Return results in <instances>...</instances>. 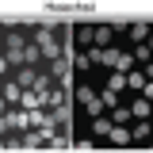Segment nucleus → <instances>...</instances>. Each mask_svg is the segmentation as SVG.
<instances>
[{"instance_id":"1","label":"nucleus","mask_w":153,"mask_h":153,"mask_svg":"<svg viewBox=\"0 0 153 153\" xmlns=\"http://www.w3.org/2000/svg\"><path fill=\"white\" fill-rule=\"evenodd\" d=\"M73 96H76V103L88 111V119H100V115H103V100L96 96V88H88V84H76Z\"/></svg>"},{"instance_id":"2","label":"nucleus","mask_w":153,"mask_h":153,"mask_svg":"<svg viewBox=\"0 0 153 153\" xmlns=\"http://www.w3.org/2000/svg\"><path fill=\"white\" fill-rule=\"evenodd\" d=\"M35 46L42 50V57H46V61L61 57V46H57V38H54V31H50V27H38V31H35Z\"/></svg>"},{"instance_id":"3","label":"nucleus","mask_w":153,"mask_h":153,"mask_svg":"<svg viewBox=\"0 0 153 153\" xmlns=\"http://www.w3.org/2000/svg\"><path fill=\"white\" fill-rule=\"evenodd\" d=\"M126 146H134V142H130V126H111L107 149H126Z\"/></svg>"},{"instance_id":"4","label":"nucleus","mask_w":153,"mask_h":153,"mask_svg":"<svg viewBox=\"0 0 153 153\" xmlns=\"http://www.w3.org/2000/svg\"><path fill=\"white\" fill-rule=\"evenodd\" d=\"M73 38H76V46H80V50H92V46H96V23H80Z\"/></svg>"},{"instance_id":"5","label":"nucleus","mask_w":153,"mask_h":153,"mask_svg":"<svg viewBox=\"0 0 153 153\" xmlns=\"http://www.w3.org/2000/svg\"><path fill=\"white\" fill-rule=\"evenodd\" d=\"M69 69H73V57H69V54H61V57H54V61H50V76H54V80H65V76H69Z\"/></svg>"},{"instance_id":"6","label":"nucleus","mask_w":153,"mask_h":153,"mask_svg":"<svg viewBox=\"0 0 153 153\" xmlns=\"http://www.w3.org/2000/svg\"><path fill=\"white\" fill-rule=\"evenodd\" d=\"M149 138H153V123L149 119H138L130 126V142H149Z\"/></svg>"},{"instance_id":"7","label":"nucleus","mask_w":153,"mask_h":153,"mask_svg":"<svg viewBox=\"0 0 153 153\" xmlns=\"http://www.w3.org/2000/svg\"><path fill=\"white\" fill-rule=\"evenodd\" d=\"M35 80H38V73L31 69V65H23V69H16V84L27 92V88H35Z\"/></svg>"},{"instance_id":"8","label":"nucleus","mask_w":153,"mask_h":153,"mask_svg":"<svg viewBox=\"0 0 153 153\" xmlns=\"http://www.w3.org/2000/svg\"><path fill=\"white\" fill-rule=\"evenodd\" d=\"M111 115H100V119H92V138H107V134H111Z\"/></svg>"},{"instance_id":"9","label":"nucleus","mask_w":153,"mask_h":153,"mask_svg":"<svg viewBox=\"0 0 153 153\" xmlns=\"http://www.w3.org/2000/svg\"><path fill=\"white\" fill-rule=\"evenodd\" d=\"M0 88H4V92H0V96H4V103H16V107H19V96H23V88H19L16 80H4Z\"/></svg>"},{"instance_id":"10","label":"nucleus","mask_w":153,"mask_h":153,"mask_svg":"<svg viewBox=\"0 0 153 153\" xmlns=\"http://www.w3.org/2000/svg\"><path fill=\"white\" fill-rule=\"evenodd\" d=\"M111 123H115V126H126V123H134L130 103H126V107H123V103H119V107H111Z\"/></svg>"},{"instance_id":"11","label":"nucleus","mask_w":153,"mask_h":153,"mask_svg":"<svg viewBox=\"0 0 153 153\" xmlns=\"http://www.w3.org/2000/svg\"><path fill=\"white\" fill-rule=\"evenodd\" d=\"M130 115H134V119H149V100H146V96L130 100Z\"/></svg>"},{"instance_id":"12","label":"nucleus","mask_w":153,"mask_h":153,"mask_svg":"<svg viewBox=\"0 0 153 153\" xmlns=\"http://www.w3.org/2000/svg\"><path fill=\"white\" fill-rule=\"evenodd\" d=\"M149 31H153V27L146 23V19H138V23H130V38H134V42H146V38H149Z\"/></svg>"},{"instance_id":"13","label":"nucleus","mask_w":153,"mask_h":153,"mask_svg":"<svg viewBox=\"0 0 153 153\" xmlns=\"http://www.w3.org/2000/svg\"><path fill=\"white\" fill-rule=\"evenodd\" d=\"M4 50H27V38L19 35V31H8L4 35Z\"/></svg>"},{"instance_id":"14","label":"nucleus","mask_w":153,"mask_h":153,"mask_svg":"<svg viewBox=\"0 0 153 153\" xmlns=\"http://www.w3.org/2000/svg\"><path fill=\"white\" fill-rule=\"evenodd\" d=\"M126 88H130V92H142V88H146V73H142V69H130V73H126Z\"/></svg>"},{"instance_id":"15","label":"nucleus","mask_w":153,"mask_h":153,"mask_svg":"<svg viewBox=\"0 0 153 153\" xmlns=\"http://www.w3.org/2000/svg\"><path fill=\"white\" fill-rule=\"evenodd\" d=\"M38 61H42V50H38L35 42H27V50H23V65H31V69H35Z\"/></svg>"},{"instance_id":"16","label":"nucleus","mask_w":153,"mask_h":153,"mask_svg":"<svg viewBox=\"0 0 153 153\" xmlns=\"http://www.w3.org/2000/svg\"><path fill=\"white\" fill-rule=\"evenodd\" d=\"M107 42H111V27H107V23H96V46L107 50Z\"/></svg>"},{"instance_id":"17","label":"nucleus","mask_w":153,"mask_h":153,"mask_svg":"<svg viewBox=\"0 0 153 153\" xmlns=\"http://www.w3.org/2000/svg\"><path fill=\"white\" fill-rule=\"evenodd\" d=\"M138 61H142V65H149V61H153V50L146 46V42H138V46H134V65H138Z\"/></svg>"},{"instance_id":"18","label":"nucleus","mask_w":153,"mask_h":153,"mask_svg":"<svg viewBox=\"0 0 153 153\" xmlns=\"http://www.w3.org/2000/svg\"><path fill=\"white\" fill-rule=\"evenodd\" d=\"M123 88H126V73H111V80H107V92H123Z\"/></svg>"},{"instance_id":"19","label":"nucleus","mask_w":153,"mask_h":153,"mask_svg":"<svg viewBox=\"0 0 153 153\" xmlns=\"http://www.w3.org/2000/svg\"><path fill=\"white\" fill-rule=\"evenodd\" d=\"M73 69H76V73H88V69H92V57H88L84 50H80V54L73 57Z\"/></svg>"},{"instance_id":"20","label":"nucleus","mask_w":153,"mask_h":153,"mask_svg":"<svg viewBox=\"0 0 153 153\" xmlns=\"http://www.w3.org/2000/svg\"><path fill=\"white\" fill-rule=\"evenodd\" d=\"M100 100H103V107H119V96H115V92H107V88L100 92Z\"/></svg>"},{"instance_id":"21","label":"nucleus","mask_w":153,"mask_h":153,"mask_svg":"<svg viewBox=\"0 0 153 153\" xmlns=\"http://www.w3.org/2000/svg\"><path fill=\"white\" fill-rule=\"evenodd\" d=\"M142 96H146V100L153 103V80H146V88H142Z\"/></svg>"},{"instance_id":"22","label":"nucleus","mask_w":153,"mask_h":153,"mask_svg":"<svg viewBox=\"0 0 153 153\" xmlns=\"http://www.w3.org/2000/svg\"><path fill=\"white\" fill-rule=\"evenodd\" d=\"M4 73H8V57L0 54V80H4Z\"/></svg>"},{"instance_id":"23","label":"nucleus","mask_w":153,"mask_h":153,"mask_svg":"<svg viewBox=\"0 0 153 153\" xmlns=\"http://www.w3.org/2000/svg\"><path fill=\"white\" fill-rule=\"evenodd\" d=\"M142 73H146V80H153V61H149V65H142Z\"/></svg>"},{"instance_id":"24","label":"nucleus","mask_w":153,"mask_h":153,"mask_svg":"<svg viewBox=\"0 0 153 153\" xmlns=\"http://www.w3.org/2000/svg\"><path fill=\"white\" fill-rule=\"evenodd\" d=\"M146 46H149V50H153V31H149V38H146Z\"/></svg>"},{"instance_id":"25","label":"nucleus","mask_w":153,"mask_h":153,"mask_svg":"<svg viewBox=\"0 0 153 153\" xmlns=\"http://www.w3.org/2000/svg\"><path fill=\"white\" fill-rule=\"evenodd\" d=\"M107 153H123V149H107Z\"/></svg>"},{"instance_id":"26","label":"nucleus","mask_w":153,"mask_h":153,"mask_svg":"<svg viewBox=\"0 0 153 153\" xmlns=\"http://www.w3.org/2000/svg\"><path fill=\"white\" fill-rule=\"evenodd\" d=\"M0 35H4V27H0Z\"/></svg>"},{"instance_id":"27","label":"nucleus","mask_w":153,"mask_h":153,"mask_svg":"<svg viewBox=\"0 0 153 153\" xmlns=\"http://www.w3.org/2000/svg\"><path fill=\"white\" fill-rule=\"evenodd\" d=\"M149 153H153V149H149Z\"/></svg>"}]
</instances>
